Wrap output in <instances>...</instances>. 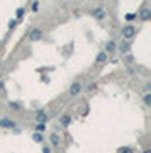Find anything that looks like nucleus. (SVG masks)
I'll return each mask as SVG.
<instances>
[{"mask_svg":"<svg viewBox=\"0 0 151 153\" xmlns=\"http://www.w3.org/2000/svg\"><path fill=\"white\" fill-rule=\"evenodd\" d=\"M134 34H136V27H134V26H124V29H122V36H124L126 39H131Z\"/></svg>","mask_w":151,"mask_h":153,"instance_id":"f257e3e1","label":"nucleus"},{"mask_svg":"<svg viewBox=\"0 0 151 153\" xmlns=\"http://www.w3.org/2000/svg\"><path fill=\"white\" fill-rule=\"evenodd\" d=\"M42 38V29H32L29 32V39L31 41H39Z\"/></svg>","mask_w":151,"mask_h":153,"instance_id":"f03ea898","label":"nucleus"},{"mask_svg":"<svg viewBox=\"0 0 151 153\" xmlns=\"http://www.w3.org/2000/svg\"><path fill=\"white\" fill-rule=\"evenodd\" d=\"M80 90H81V83L77 82V83H73V85L70 87V95H71V97H75V95H78V94H80Z\"/></svg>","mask_w":151,"mask_h":153,"instance_id":"7ed1b4c3","label":"nucleus"},{"mask_svg":"<svg viewBox=\"0 0 151 153\" xmlns=\"http://www.w3.org/2000/svg\"><path fill=\"white\" fill-rule=\"evenodd\" d=\"M0 126H2V128H15V122L12 121V119L3 117V119H0Z\"/></svg>","mask_w":151,"mask_h":153,"instance_id":"20e7f679","label":"nucleus"},{"mask_svg":"<svg viewBox=\"0 0 151 153\" xmlns=\"http://www.w3.org/2000/svg\"><path fill=\"white\" fill-rule=\"evenodd\" d=\"M92 14H93V17H95V19H104V17H105V10H104V9H95Z\"/></svg>","mask_w":151,"mask_h":153,"instance_id":"39448f33","label":"nucleus"},{"mask_svg":"<svg viewBox=\"0 0 151 153\" xmlns=\"http://www.w3.org/2000/svg\"><path fill=\"white\" fill-rule=\"evenodd\" d=\"M38 121H39V124H44V122L48 121V116H46L42 111H39L38 112Z\"/></svg>","mask_w":151,"mask_h":153,"instance_id":"423d86ee","label":"nucleus"},{"mask_svg":"<svg viewBox=\"0 0 151 153\" xmlns=\"http://www.w3.org/2000/svg\"><path fill=\"white\" fill-rule=\"evenodd\" d=\"M105 58H107V53H105V51L99 53V56H97V63H102V61H105Z\"/></svg>","mask_w":151,"mask_h":153,"instance_id":"0eeeda50","label":"nucleus"},{"mask_svg":"<svg viewBox=\"0 0 151 153\" xmlns=\"http://www.w3.org/2000/svg\"><path fill=\"white\" fill-rule=\"evenodd\" d=\"M141 17H143V19H144V20H148V19H150V17H151V12H150V10H148V9H144V10H143V12H141Z\"/></svg>","mask_w":151,"mask_h":153,"instance_id":"6e6552de","label":"nucleus"},{"mask_svg":"<svg viewBox=\"0 0 151 153\" xmlns=\"http://www.w3.org/2000/svg\"><path fill=\"white\" fill-rule=\"evenodd\" d=\"M70 122H71L70 116H63V117H61V124H63V126H68Z\"/></svg>","mask_w":151,"mask_h":153,"instance_id":"1a4fd4ad","label":"nucleus"},{"mask_svg":"<svg viewBox=\"0 0 151 153\" xmlns=\"http://www.w3.org/2000/svg\"><path fill=\"white\" fill-rule=\"evenodd\" d=\"M121 51L122 53H129V43H122L121 44Z\"/></svg>","mask_w":151,"mask_h":153,"instance_id":"9d476101","label":"nucleus"},{"mask_svg":"<svg viewBox=\"0 0 151 153\" xmlns=\"http://www.w3.org/2000/svg\"><path fill=\"white\" fill-rule=\"evenodd\" d=\"M105 50H107V51H114V50H116V44H114L112 41H111V43H107V44H105Z\"/></svg>","mask_w":151,"mask_h":153,"instance_id":"9b49d317","label":"nucleus"},{"mask_svg":"<svg viewBox=\"0 0 151 153\" xmlns=\"http://www.w3.org/2000/svg\"><path fill=\"white\" fill-rule=\"evenodd\" d=\"M51 143H53V145H60V138H58L56 134H53V136H51Z\"/></svg>","mask_w":151,"mask_h":153,"instance_id":"f8f14e48","label":"nucleus"},{"mask_svg":"<svg viewBox=\"0 0 151 153\" xmlns=\"http://www.w3.org/2000/svg\"><path fill=\"white\" fill-rule=\"evenodd\" d=\"M32 138H34V141H38V143H41V141H42V136H41L39 133H36V134H34Z\"/></svg>","mask_w":151,"mask_h":153,"instance_id":"ddd939ff","label":"nucleus"},{"mask_svg":"<svg viewBox=\"0 0 151 153\" xmlns=\"http://www.w3.org/2000/svg\"><path fill=\"white\" fill-rule=\"evenodd\" d=\"M144 104H148V105L151 104V94H146V95H144Z\"/></svg>","mask_w":151,"mask_h":153,"instance_id":"4468645a","label":"nucleus"},{"mask_svg":"<svg viewBox=\"0 0 151 153\" xmlns=\"http://www.w3.org/2000/svg\"><path fill=\"white\" fill-rule=\"evenodd\" d=\"M36 129H38V133L44 131V129H46V124H38V128H36Z\"/></svg>","mask_w":151,"mask_h":153,"instance_id":"2eb2a0df","label":"nucleus"},{"mask_svg":"<svg viewBox=\"0 0 151 153\" xmlns=\"http://www.w3.org/2000/svg\"><path fill=\"white\" fill-rule=\"evenodd\" d=\"M119 153H132V150H131V148H122Z\"/></svg>","mask_w":151,"mask_h":153,"instance_id":"dca6fc26","label":"nucleus"},{"mask_svg":"<svg viewBox=\"0 0 151 153\" xmlns=\"http://www.w3.org/2000/svg\"><path fill=\"white\" fill-rule=\"evenodd\" d=\"M126 17H127V20H132V19H134V17H136V15H134V14H127Z\"/></svg>","mask_w":151,"mask_h":153,"instance_id":"f3484780","label":"nucleus"}]
</instances>
